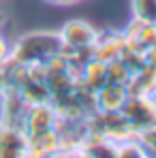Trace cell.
<instances>
[{
  "label": "cell",
  "instance_id": "obj_1",
  "mask_svg": "<svg viewBox=\"0 0 156 158\" xmlns=\"http://www.w3.org/2000/svg\"><path fill=\"white\" fill-rule=\"evenodd\" d=\"M62 49L58 30H36L19 36L11 45V58L19 64H32V62H45L49 56L58 53Z\"/></svg>",
  "mask_w": 156,
  "mask_h": 158
},
{
  "label": "cell",
  "instance_id": "obj_19",
  "mask_svg": "<svg viewBox=\"0 0 156 158\" xmlns=\"http://www.w3.org/2000/svg\"><path fill=\"white\" fill-rule=\"evenodd\" d=\"M133 19L156 24V0H130Z\"/></svg>",
  "mask_w": 156,
  "mask_h": 158
},
{
  "label": "cell",
  "instance_id": "obj_8",
  "mask_svg": "<svg viewBox=\"0 0 156 158\" xmlns=\"http://www.w3.org/2000/svg\"><path fill=\"white\" fill-rule=\"evenodd\" d=\"M126 98H129V85L116 81H105L94 92L96 111H122Z\"/></svg>",
  "mask_w": 156,
  "mask_h": 158
},
{
  "label": "cell",
  "instance_id": "obj_2",
  "mask_svg": "<svg viewBox=\"0 0 156 158\" xmlns=\"http://www.w3.org/2000/svg\"><path fill=\"white\" fill-rule=\"evenodd\" d=\"M86 128H88V132H94V135L109 139L116 145L120 141L137 135L122 111H94L86 118Z\"/></svg>",
  "mask_w": 156,
  "mask_h": 158
},
{
  "label": "cell",
  "instance_id": "obj_10",
  "mask_svg": "<svg viewBox=\"0 0 156 158\" xmlns=\"http://www.w3.org/2000/svg\"><path fill=\"white\" fill-rule=\"evenodd\" d=\"M28 137L22 128L0 124V158H26Z\"/></svg>",
  "mask_w": 156,
  "mask_h": 158
},
{
  "label": "cell",
  "instance_id": "obj_21",
  "mask_svg": "<svg viewBox=\"0 0 156 158\" xmlns=\"http://www.w3.org/2000/svg\"><path fill=\"white\" fill-rule=\"evenodd\" d=\"M9 56H11V43H9V41H6V36L0 32V64H2Z\"/></svg>",
  "mask_w": 156,
  "mask_h": 158
},
{
  "label": "cell",
  "instance_id": "obj_18",
  "mask_svg": "<svg viewBox=\"0 0 156 158\" xmlns=\"http://www.w3.org/2000/svg\"><path fill=\"white\" fill-rule=\"evenodd\" d=\"M130 77H133V71H130V66L122 58H116V60L107 62V81H116V83L129 85Z\"/></svg>",
  "mask_w": 156,
  "mask_h": 158
},
{
  "label": "cell",
  "instance_id": "obj_7",
  "mask_svg": "<svg viewBox=\"0 0 156 158\" xmlns=\"http://www.w3.org/2000/svg\"><path fill=\"white\" fill-rule=\"evenodd\" d=\"M122 36H124V47L126 49L145 52L148 47L156 45V24L133 19L126 26V30H122Z\"/></svg>",
  "mask_w": 156,
  "mask_h": 158
},
{
  "label": "cell",
  "instance_id": "obj_20",
  "mask_svg": "<svg viewBox=\"0 0 156 158\" xmlns=\"http://www.w3.org/2000/svg\"><path fill=\"white\" fill-rule=\"evenodd\" d=\"M137 137H139V141L143 143L145 154L156 158V124H154V126H150V128H145V131L137 132Z\"/></svg>",
  "mask_w": 156,
  "mask_h": 158
},
{
  "label": "cell",
  "instance_id": "obj_17",
  "mask_svg": "<svg viewBox=\"0 0 156 158\" xmlns=\"http://www.w3.org/2000/svg\"><path fill=\"white\" fill-rule=\"evenodd\" d=\"M116 156L118 158H145V148L143 143L139 141V137H130V139H124L116 145Z\"/></svg>",
  "mask_w": 156,
  "mask_h": 158
},
{
  "label": "cell",
  "instance_id": "obj_5",
  "mask_svg": "<svg viewBox=\"0 0 156 158\" xmlns=\"http://www.w3.org/2000/svg\"><path fill=\"white\" fill-rule=\"evenodd\" d=\"M28 103L22 98L19 90H0V124L22 128L24 131V115Z\"/></svg>",
  "mask_w": 156,
  "mask_h": 158
},
{
  "label": "cell",
  "instance_id": "obj_3",
  "mask_svg": "<svg viewBox=\"0 0 156 158\" xmlns=\"http://www.w3.org/2000/svg\"><path fill=\"white\" fill-rule=\"evenodd\" d=\"M124 118L135 132H141L156 124V94H129L122 107Z\"/></svg>",
  "mask_w": 156,
  "mask_h": 158
},
{
  "label": "cell",
  "instance_id": "obj_9",
  "mask_svg": "<svg viewBox=\"0 0 156 158\" xmlns=\"http://www.w3.org/2000/svg\"><path fill=\"white\" fill-rule=\"evenodd\" d=\"M26 156L30 158H49V156H62V148H60V137L56 128L45 131L39 135H30L26 145Z\"/></svg>",
  "mask_w": 156,
  "mask_h": 158
},
{
  "label": "cell",
  "instance_id": "obj_23",
  "mask_svg": "<svg viewBox=\"0 0 156 158\" xmlns=\"http://www.w3.org/2000/svg\"><path fill=\"white\" fill-rule=\"evenodd\" d=\"M45 2L56 4V6H71V4H75V2H79V0H45Z\"/></svg>",
  "mask_w": 156,
  "mask_h": 158
},
{
  "label": "cell",
  "instance_id": "obj_4",
  "mask_svg": "<svg viewBox=\"0 0 156 158\" xmlns=\"http://www.w3.org/2000/svg\"><path fill=\"white\" fill-rule=\"evenodd\" d=\"M96 34H99V30L92 28L88 22H83V19L66 22L64 26L58 30L62 49H66V52H73V49H79V47H88V45H94Z\"/></svg>",
  "mask_w": 156,
  "mask_h": 158
},
{
  "label": "cell",
  "instance_id": "obj_13",
  "mask_svg": "<svg viewBox=\"0 0 156 158\" xmlns=\"http://www.w3.org/2000/svg\"><path fill=\"white\" fill-rule=\"evenodd\" d=\"M77 156L83 158H116V143L105 139L101 135L86 132L81 145L77 150Z\"/></svg>",
  "mask_w": 156,
  "mask_h": 158
},
{
  "label": "cell",
  "instance_id": "obj_6",
  "mask_svg": "<svg viewBox=\"0 0 156 158\" xmlns=\"http://www.w3.org/2000/svg\"><path fill=\"white\" fill-rule=\"evenodd\" d=\"M58 124V113L52 107V103H41V105H28L24 115V132L26 137L39 135L45 131H53Z\"/></svg>",
  "mask_w": 156,
  "mask_h": 158
},
{
  "label": "cell",
  "instance_id": "obj_12",
  "mask_svg": "<svg viewBox=\"0 0 156 158\" xmlns=\"http://www.w3.org/2000/svg\"><path fill=\"white\" fill-rule=\"evenodd\" d=\"M52 107L56 109L58 118L62 120H71V122H83L90 113L83 109V105L79 103V98L75 96V88L66 94H58V96H52Z\"/></svg>",
  "mask_w": 156,
  "mask_h": 158
},
{
  "label": "cell",
  "instance_id": "obj_15",
  "mask_svg": "<svg viewBox=\"0 0 156 158\" xmlns=\"http://www.w3.org/2000/svg\"><path fill=\"white\" fill-rule=\"evenodd\" d=\"M156 92V71L150 69L148 64L133 73L129 81V94H154Z\"/></svg>",
  "mask_w": 156,
  "mask_h": 158
},
{
  "label": "cell",
  "instance_id": "obj_11",
  "mask_svg": "<svg viewBox=\"0 0 156 158\" xmlns=\"http://www.w3.org/2000/svg\"><path fill=\"white\" fill-rule=\"evenodd\" d=\"M124 49V36L122 32H116V30H103L96 34V41H94V58L101 60V62H111L116 58L122 56Z\"/></svg>",
  "mask_w": 156,
  "mask_h": 158
},
{
  "label": "cell",
  "instance_id": "obj_22",
  "mask_svg": "<svg viewBox=\"0 0 156 158\" xmlns=\"http://www.w3.org/2000/svg\"><path fill=\"white\" fill-rule=\"evenodd\" d=\"M143 56H145V64H148L150 69H154V71H156V45L148 47V49L143 52Z\"/></svg>",
  "mask_w": 156,
  "mask_h": 158
},
{
  "label": "cell",
  "instance_id": "obj_14",
  "mask_svg": "<svg viewBox=\"0 0 156 158\" xmlns=\"http://www.w3.org/2000/svg\"><path fill=\"white\" fill-rule=\"evenodd\" d=\"M77 81L83 83L88 90L96 92L105 81H107V64L101 62V60H96V58H92L90 62H86V64L79 69V79Z\"/></svg>",
  "mask_w": 156,
  "mask_h": 158
},
{
  "label": "cell",
  "instance_id": "obj_24",
  "mask_svg": "<svg viewBox=\"0 0 156 158\" xmlns=\"http://www.w3.org/2000/svg\"><path fill=\"white\" fill-rule=\"evenodd\" d=\"M2 24H4V19H2V17H0V26H2Z\"/></svg>",
  "mask_w": 156,
  "mask_h": 158
},
{
  "label": "cell",
  "instance_id": "obj_16",
  "mask_svg": "<svg viewBox=\"0 0 156 158\" xmlns=\"http://www.w3.org/2000/svg\"><path fill=\"white\" fill-rule=\"evenodd\" d=\"M22 98L28 105H41V103H49L52 101V92L47 88L45 81H36V79H26V83L19 88Z\"/></svg>",
  "mask_w": 156,
  "mask_h": 158
}]
</instances>
